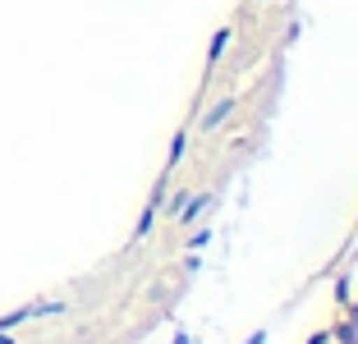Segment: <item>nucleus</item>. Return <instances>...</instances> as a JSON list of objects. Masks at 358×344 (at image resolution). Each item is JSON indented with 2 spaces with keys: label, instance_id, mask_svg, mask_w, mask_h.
<instances>
[{
  "label": "nucleus",
  "instance_id": "8",
  "mask_svg": "<svg viewBox=\"0 0 358 344\" xmlns=\"http://www.w3.org/2000/svg\"><path fill=\"white\" fill-rule=\"evenodd\" d=\"M340 313H345V317H349V326H354V331H358V299H349L345 308H340Z\"/></svg>",
  "mask_w": 358,
  "mask_h": 344
},
{
  "label": "nucleus",
  "instance_id": "10",
  "mask_svg": "<svg viewBox=\"0 0 358 344\" xmlns=\"http://www.w3.org/2000/svg\"><path fill=\"white\" fill-rule=\"evenodd\" d=\"M303 344H331V326H327V331H313Z\"/></svg>",
  "mask_w": 358,
  "mask_h": 344
},
{
  "label": "nucleus",
  "instance_id": "3",
  "mask_svg": "<svg viewBox=\"0 0 358 344\" xmlns=\"http://www.w3.org/2000/svg\"><path fill=\"white\" fill-rule=\"evenodd\" d=\"M230 42H234V28H216V37H211V46H207V69L221 64V55L230 51Z\"/></svg>",
  "mask_w": 358,
  "mask_h": 344
},
{
  "label": "nucleus",
  "instance_id": "5",
  "mask_svg": "<svg viewBox=\"0 0 358 344\" xmlns=\"http://www.w3.org/2000/svg\"><path fill=\"white\" fill-rule=\"evenodd\" d=\"M331 340H336V344H358V331L349 326L345 313H336V322H331Z\"/></svg>",
  "mask_w": 358,
  "mask_h": 344
},
{
  "label": "nucleus",
  "instance_id": "7",
  "mask_svg": "<svg viewBox=\"0 0 358 344\" xmlns=\"http://www.w3.org/2000/svg\"><path fill=\"white\" fill-rule=\"evenodd\" d=\"M345 303H349V275H340L336 280V308H345Z\"/></svg>",
  "mask_w": 358,
  "mask_h": 344
},
{
  "label": "nucleus",
  "instance_id": "12",
  "mask_svg": "<svg viewBox=\"0 0 358 344\" xmlns=\"http://www.w3.org/2000/svg\"><path fill=\"white\" fill-rule=\"evenodd\" d=\"M253 5H262V0H253Z\"/></svg>",
  "mask_w": 358,
  "mask_h": 344
},
{
  "label": "nucleus",
  "instance_id": "4",
  "mask_svg": "<svg viewBox=\"0 0 358 344\" xmlns=\"http://www.w3.org/2000/svg\"><path fill=\"white\" fill-rule=\"evenodd\" d=\"M189 157V129H179L175 138H170V157H166V175H175V166Z\"/></svg>",
  "mask_w": 358,
  "mask_h": 344
},
{
  "label": "nucleus",
  "instance_id": "6",
  "mask_svg": "<svg viewBox=\"0 0 358 344\" xmlns=\"http://www.w3.org/2000/svg\"><path fill=\"white\" fill-rule=\"evenodd\" d=\"M189 193H193V188H175V193H170V207H166V216H170V220H175L179 211H184V202H189Z\"/></svg>",
  "mask_w": 358,
  "mask_h": 344
},
{
  "label": "nucleus",
  "instance_id": "2",
  "mask_svg": "<svg viewBox=\"0 0 358 344\" xmlns=\"http://www.w3.org/2000/svg\"><path fill=\"white\" fill-rule=\"evenodd\" d=\"M234 106H239V101H234V96H221V101H216V106H211L207 115H202V134H216V129H221L225 120H230V115H234Z\"/></svg>",
  "mask_w": 358,
  "mask_h": 344
},
{
  "label": "nucleus",
  "instance_id": "11",
  "mask_svg": "<svg viewBox=\"0 0 358 344\" xmlns=\"http://www.w3.org/2000/svg\"><path fill=\"white\" fill-rule=\"evenodd\" d=\"M243 344H266V331H253V335H248Z\"/></svg>",
  "mask_w": 358,
  "mask_h": 344
},
{
  "label": "nucleus",
  "instance_id": "1",
  "mask_svg": "<svg viewBox=\"0 0 358 344\" xmlns=\"http://www.w3.org/2000/svg\"><path fill=\"white\" fill-rule=\"evenodd\" d=\"M207 207H211V193H198V188H193V193H189V202H184V211L175 216V225H198Z\"/></svg>",
  "mask_w": 358,
  "mask_h": 344
},
{
  "label": "nucleus",
  "instance_id": "9",
  "mask_svg": "<svg viewBox=\"0 0 358 344\" xmlns=\"http://www.w3.org/2000/svg\"><path fill=\"white\" fill-rule=\"evenodd\" d=\"M207 243H211V229H198V234L189 239V248H207Z\"/></svg>",
  "mask_w": 358,
  "mask_h": 344
}]
</instances>
